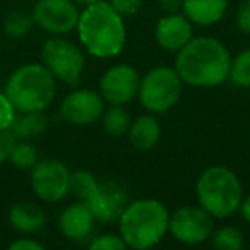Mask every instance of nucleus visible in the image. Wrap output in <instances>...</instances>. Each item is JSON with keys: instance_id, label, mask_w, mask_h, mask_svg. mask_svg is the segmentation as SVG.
<instances>
[{"instance_id": "1", "label": "nucleus", "mask_w": 250, "mask_h": 250, "mask_svg": "<svg viewBox=\"0 0 250 250\" xmlns=\"http://www.w3.org/2000/svg\"><path fill=\"white\" fill-rule=\"evenodd\" d=\"M229 63V52L219 40L197 36L177 52L175 70L188 86L216 87L228 79Z\"/></svg>"}, {"instance_id": "2", "label": "nucleus", "mask_w": 250, "mask_h": 250, "mask_svg": "<svg viewBox=\"0 0 250 250\" xmlns=\"http://www.w3.org/2000/svg\"><path fill=\"white\" fill-rule=\"evenodd\" d=\"M76 29L87 53L98 59L118 55L127 40L124 18L104 0L84 7Z\"/></svg>"}, {"instance_id": "3", "label": "nucleus", "mask_w": 250, "mask_h": 250, "mask_svg": "<svg viewBox=\"0 0 250 250\" xmlns=\"http://www.w3.org/2000/svg\"><path fill=\"white\" fill-rule=\"evenodd\" d=\"M170 212L156 199H137L125 206L118 218V231L125 245L136 250L154 247L168 233Z\"/></svg>"}, {"instance_id": "4", "label": "nucleus", "mask_w": 250, "mask_h": 250, "mask_svg": "<svg viewBox=\"0 0 250 250\" xmlns=\"http://www.w3.org/2000/svg\"><path fill=\"white\" fill-rule=\"evenodd\" d=\"M5 96L16 111H45L57 94V79L43 63H26L12 72Z\"/></svg>"}, {"instance_id": "5", "label": "nucleus", "mask_w": 250, "mask_h": 250, "mask_svg": "<svg viewBox=\"0 0 250 250\" xmlns=\"http://www.w3.org/2000/svg\"><path fill=\"white\" fill-rule=\"evenodd\" d=\"M197 201L212 218H229L235 214L243 199L242 184L233 170L226 167H211L201 173L195 185Z\"/></svg>"}, {"instance_id": "6", "label": "nucleus", "mask_w": 250, "mask_h": 250, "mask_svg": "<svg viewBox=\"0 0 250 250\" xmlns=\"http://www.w3.org/2000/svg\"><path fill=\"white\" fill-rule=\"evenodd\" d=\"M184 81L175 67L160 65L146 72L141 79L139 96L141 104L151 113H165L177 104L182 94Z\"/></svg>"}, {"instance_id": "7", "label": "nucleus", "mask_w": 250, "mask_h": 250, "mask_svg": "<svg viewBox=\"0 0 250 250\" xmlns=\"http://www.w3.org/2000/svg\"><path fill=\"white\" fill-rule=\"evenodd\" d=\"M42 63L57 81H62L69 86H77L81 83L86 59L76 43L62 36H55L43 43Z\"/></svg>"}, {"instance_id": "8", "label": "nucleus", "mask_w": 250, "mask_h": 250, "mask_svg": "<svg viewBox=\"0 0 250 250\" xmlns=\"http://www.w3.org/2000/svg\"><path fill=\"white\" fill-rule=\"evenodd\" d=\"M212 216L201 206H184L170 216L168 231L185 245H197L212 235Z\"/></svg>"}, {"instance_id": "9", "label": "nucleus", "mask_w": 250, "mask_h": 250, "mask_svg": "<svg viewBox=\"0 0 250 250\" xmlns=\"http://www.w3.org/2000/svg\"><path fill=\"white\" fill-rule=\"evenodd\" d=\"M70 171L60 160H43L31 168L33 192L42 201L59 202L69 194Z\"/></svg>"}, {"instance_id": "10", "label": "nucleus", "mask_w": 250, "mask_h": 250, "mask_svg": "<svg viewBox=\"0 0 250 250\" xmlns=\"http://www.w3.org/2000/svg\"><path fill=\"white\" fill-rule=\"evenodd\" d=\"M33 21L52 35H69L77 28L79 9L72 0H38L33 9Z\"/></svg>"}, {"instance_id": "11", "label": "nucleus", "mask_w": 250, "mask_h": 250, "mask_svg": "<svg viewBox=\"0 0 250 250\" xmlns=\"http://www.w3.org/2000/svg\"><path fill=\"white\" fill-rule=\"evenodd\" d=\"M141 77L134 67L127 63L113 65L100 81V94L110 104H127L139 93Z\"/></svg>"}, {"instance_id": "12", "label": "nucleus", "mask_w": 250, "mask_h": 250, "mask_svg": "<svg viewBox=\"0 0 250 250\" xmlns=\"http://www.w3.org/2000/svg\"><path fill=\"white\" fill-rule=\"evenodd\" d=\"M104 100L91 89H74L62 100L60 113L69 124L91 125L103 117Z\"/></svg>"}, {"instance_id": "13", "label": "nucleus", "mask_w": 250, "mask_h": 250, "mask_svg": "<svg viewBox=\"0 0 250 250\" xmlns=\"http://www.w3.org/2000/svg\"><path fill=\"white\" fill-rule=\"evenodd\" d=\"M87 204H89L96 221L113 223L118 221L129 201H127V192L118 182L106 180L100 182L96 194Z\"/></svg>"}, {"instance_id": "14", "label": "nucleus", "mask_w": 250, "mask_h": 250, "mask_svg": "<svg viewBox=\"0 0 250 250\" xmlns=\"http://www.w3.org/2000/svg\"><path fill=\"white\" fill-rule=\"evenodd\" d=\"M154 38L163 50L178 52L194 38L192 22L185 18V14H180V12L167 14L156 22Z\"/></svg>"}, {"instance_id": "15", "label": "nucleus", "mask_w": 250, "mask_h": 250, "mask_svg": "<svg viewBox=\"0 0 250 250\" xmlns=\"http://www.w3.org/2000/svg\"><path fill=\"white\" fill-rule=\"evenodd\" d=\"M94 221H96V218H94L89 204L84 201H77L63 209L59 219V228L67 240L81 242L91 235L94 228Z\"/></svg>"}, {"instance_id": "16", "label": "nucleus", "mask_w": 250, "mask_h": 250, "mask_svg": "<svg viewBox=\"0 0 250 250\" xmlns=\"http://www.w3.org/2000/svg\"><path fill=\"white\" fill-rule=\"evenodd\" d=\"M226 5V0H184L182 11L192 24L212 26L223 19Z\"/></svg>"}, {"instance_id": "17", "label": "nucleus", "mask_w": 250, "mask_h": 250, "mask_svg": "<svg viewBox=\"0 0 250 250\" xmlns=\"http://www.w3.org/2000/svg\"><path fill=\"white\" fill-rule=\"evenodd\" d=\"M9 223L19 233H36L45 226L46 214L35 202H18L9 211Z\"/></svg>"}, {"instance_id": "18", "label": "nucleus", "mask_w": 250, "mask_h": 250, "mask_svg": "<svg viewBox=\"0 0 250 250\" xmlns=\"http://www.w3.org/2000/svg\"><path fill=\"white\" fill-rule=\"evenodd\" d=\"M160 136L161 127L154 115H141L129 127L130 144L139 151L153 149L160 141Z\"/></svg>"}, {"instance_id": "19", "label": "nucleus", "mask_w": 250, "mask_h": 250, "mask_svg": "<svg viewBox=\"0 0 250 250\" xmlns=\"http://www.w3.org/2000/svg\"><path fill=\"white\" fill-rule=\"evenodd\" d=\"M48 127V118L43 111H19L11 125V132L16 139L29 141L40 137Z\"/></svg>"}, {"instance_id": "20", "label": "nucleus", "mask_w": 250, "mask_h": 250, "mask_svg": "<svg viewBox=\"0 0 250 250\" xmlns=\"http://www.w3.org/2000/svg\"><path fill=\"white\" fill-rule=\"evenodd\" d=\"M98 187H100V180L94 177L93 173L86 170H77L70 173L69 180V192H72L77 197V201L89 202L94 197Z\"/></svg>"}, {"instance_id": "21", "label": "nucleus", "mask_w": 250, "mask_h": 250, "mask_svg": "<svg viewBox=\"0 0 250 250\" xmlns=\"http://www.w3.org/2000/svg\"><path fill=\"white\" fill-rule=\"evenodd\" d=\"M130 117L122 104H110L108 110L103 111V129L113 137H120L129 132Z\"/></svg>"}, {"instance_id": "22", "label": "nucleus", "mask_w": 250, "mask_h": 250, "mask_svg": "<svg viewBox=\"0 0 250 250\" xmlns=\"http://www.w3.org/2000/svg\"><path fill=\"white\" fill-rule=\"evenodd\" d=\"M228 79L243 89L250 87V48L242 50L238 55L231 59Z\"/></svg>"}, {"instance_id": "23", "label": "nucleus", "mask_w": 250, "mask_h": 250, "mask_svg": "<svg viewBox=\"0 0 250 250\" xmlns=\"http://www.w3.org/2000/svg\"><path fill=\"white\" fill-rule=\"evenodd\" d=\"M33 16L26 14L22 11H12L5 16L4 19V33L12 38H22V36L29 35V31L33 29Z\"/></svg>"}, {"instance_id": "24", "label": "nucleus", "mask_w": 250, "mask_h": 250, "mask_svg": "<svg viewBox=\"0 0 250 250\" xmlns=\"http://www.w3.org/2000/svg\"><path fill=\"white\" fill-rule=\"evenodd\" d=\"M212 236V245L219 250H242L245 245L243 235L238 228L233 226H223Z\"/></svg>"}, {"instance_id": "25", "label": "nucleus", "mask_w": 250, "mask_h": 250, "mask_svg": "<svg viewBox=\"0 0 250 250\" xmlns=\"http://www.w3.org/2000/svg\"><path fill=\"white\" fill-rule=\"evenodd\" d=\"M9 161L18 170H31L38 163V151H36V147L31 143L21 141V143H16Z\"/></svg>"}, {"instance_id": "26", "label": "nucleus", "mask_w": 250, "mask_h": 250, "mask_svg": "<svg viewBox=\"0 0 250 250\" xmlns=\"http://www.w3.org/2000/svg\"><path fill=\"white\" fill-rule=\"evenodd\" d=\"M91 250H124L127 249L124 238L120 235H111V233H106V235H100L89 243Z\"/></svg>"}, {"instance_id": "27", "label": "nucleus", "mask_w": 250, "mask_h": 250, "mask_svg": "<svg viewBox=\"0 0 250 250\" xmlns=\"http://www.w3.org/2000/svg\"><path fill=\"white\" fill-rule=\"evenodd\" d=\"M16 108L12 106V103L9 101V98L5 96V93H0V130L11 129L12 122L16 118Z\"/></svg>"}, {"instance_id": "28", "label": "nucleus", "mask_w": 250, "mask_h": 250, "mask_svg": "<svg viewBox=\"0 0 250 250\" xmlns=\"http://www.w3.org/2000/svg\"><path fill=\"white\" fill-rule=\"evenodd\" d=\"M110 5L122 18H129V16H136L141 11L143 0H110Z\"/></svg>"}, {"instance_id": "29", "label": "nucleus", "mask_w": 250, "mask_h": 250, "mask_svg": "<svg viewBox=\"0 0 250 250\" xmlns=\"http://www.w3.org/2000/svg\"><path fill=\"white\" fill-rule=\"evenodd\" d=\"M16 143H18V139L11 132V129L0 130V163H4L11 158Z\"/></svg>"}, {"instance_id": "30", "label": "nucleus", "mask_w": 250, "mask_h": 250, "mask_svg": "<svg viewBox=\"0 0 250 250\" xmlns=\"http://www.w3.org/2000/svg\"><path fill=\"white\" fill-rule=\"evenodd\" d=\"M235 22L243 35H250V0H242V4L236 9Z\"/></svg>"}, {"instance_id": "31", "label": "nucleus", "mask_w": 250, "mask_h": 250, "mask_svg": "<svg viewBox=\"0 0 250 250\" xmlns=\"http://www.w3.org/2000/svg\"><path fill=\"white\" fill-rule=\"evenodd\" d=\"M11 250H43V245L33 238H19L11 243Z\"/></svg>"}, {"instance_id": "32", "label": "nucleus", "mask_w": 250, "mask_h": 250, "mask_svg": "<svg viewBox=\"0 0 250 250\" xmlns=\"http://www.w3.org/2000/svg\"><path fill=\"white\" fill-rule=\"evenodd\" d=\"M158 4H160L161 11H165L167 14H173L182 9L184 0H158Z\"/></svg>"}, {"instance_id": "33", "label": "nucleus", "mask_w": 250, "mask_h": 250, "mask_svg": "<svg viewBox=\"0 0 250 250\" xmlns=\"http://www.w3.org/2000/svg\"><path fill=\"white\" fill-rule=\"evenodd\" d=\"M238 211H240V214H242V218L250 223V195H247L245 199H242Z\"/></svg>"}, {"instance_id": "34", "label": "nucleus", "mask_w": 250, "mask_h": 250, "mask_svg": "<svg viewBox=\"0 0 250 250\" xmlns=\"http://www.w3.org/2000/svg\"><path fill=\"white\" fill-rule=\"evenodd\" d=\"M72 2L77 5H84V7H87V5L96 4V2H100V0H72Z\"/></svg>"}]
</instances>
